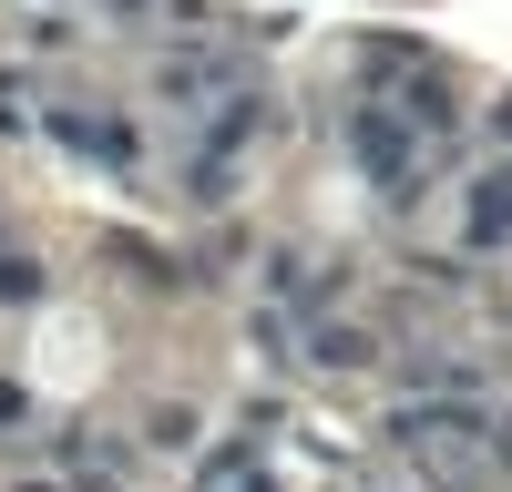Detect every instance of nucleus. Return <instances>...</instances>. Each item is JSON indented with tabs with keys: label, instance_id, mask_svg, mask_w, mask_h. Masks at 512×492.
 I'll use <instances>...</instances> for the list:
<instances>
[{
	"label": "nucleus",
	"instance_id": "1",
	"mask_svg": "<svg viewBox=\"0 0 512 492\" xmlns=\"http://www.w3.org/2000/svg\"><path fill=\"white\" fill-rule=\"evenodd\" d=\"M390 441L431 492H492L512 472V410H482V400H410Z\"/></svg>",
	"mask_w": 512,
	"mask_h": 492
},
{
	"label": "nucleus",
	"instance_id": "2",
	"mask_svg": "<svg viewBox=\"0 0 512 492\" xmlns=\"http://www.w3.org/2000/svg\"><path fill=\"white\" fill-rule=\"evenodd\" d=\"M349 154H359V175H369L379 195H410V185H420V164H431V154H420V144H410L379 103H359V113H349Z\"/></svg>",
	"mask_w": 512,
	"mask_h": 492
},
{
	"label": "nucleus",
	"instance_id": "3",
	"mask_svg": "<svg viewBox=\"0 0 512 492\" xmlns=\"http://www.w3.org/2000/svg\"><path fill=\"white\" fill-rule=\"evenodd\" d=\"M52 134H62L72 154H103L113 175H134V154H144V144H134V123H123V113H82V103H62V113H52Z\"/></svg>",
	"mask_w": 512,
	"mask_h": 492
},
{
	"label": "nucleus",
	"instance_id": "4",
	"mask_svg": "<svg viewBox=\"0 0 512 492\" xmlns=\"http://www.w3.org/2000/svg\"><path fill=\"white\" fill-rule=\"evenodd\" d=\"M472 236L482 246L512 236V164H482V175H472Z\"/></svg>",
	"mask_w": 512,
	"mask_h": 492
},
{
	"label": "nucleus",
	"instance_id": "5",
	"mask_svg": "<svg viewBox=\"0 0 512 492\" xmlns=\"http://www.w3.org/2000/svg\"><path fill=\"white\" fill-rule=\"evenodd\" d=\"M308 359L318 369H369V328H308Z\"/></svg>",
	"mask_w": 512,
	"mask_h": 492
},
{
	"label": "nucleus",
	"instance_id": "6",
	"mask_svg": "<svg viewBox=\"0 0 512 492\" xmlns=\"http://www.w3.org/2000/svg\"><path fill=\"white\" fill-rule=\"evenodd\" d=\"M31 287H41V267H31V257H0V298H31Z\"/></svg>",
	"mask_w": 512,
	"mask_h": 492
},
{
	"label": "nucleus",
	"instance_id": "7",
	"mask_svg": "<svg viewBox=\"0 0 512 492\" xmlns=\"http://www.w3.org/2000/svg\"><path fill=\"white\" fill-rule=\"evenodd\" d=\"M21 492H41V482H21Z\"/></svg>",
	"mask_w": 512,
	"mask_h": 492
}]
</instances>
